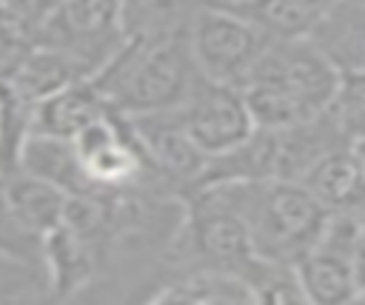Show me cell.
I'll return each instance as SVG.
<instances>
[{"label": "cell", "instance_id": "obj_20", "mask_svg": "<svg viewBox=\"0 0 365 305\" xmlns=\"http://www.w3.org/2000/svg\"><path fill=\"white\" fill-rule=\"evenodd\" d=\"M354 145V151H356V160H359V165H362V171H365V140H359V143H351Z\"/></svg>", "mask_w": 365, "mask_h": 305}, {"label": "cell", "instance_id": "obj_10", "mask_svg": "<svg viewBox=\"0 0 365 305\" xmlns=\"http://www.w3.org/2000/svg\"><path fill=\"white\" fill-rule=\"evenodd\" d=\"M297 182H302L328 214H351L359 219L365 211V171L354 145L325 151Z\"/></svg>", "mask_w": 365, "mask_h": 305}, {"label": "cell", "instance_id": "obj_11", "mask_svg": "<svg viewBox=\"0 0 365 305\" xmlns=\"http://www.w3.org/2000/svg\"><path fill=\"white\" fill-rule=\"evenodd\" d=\"M108 103L103 100L100 88L94 86L91 74L63 83L60 88L40 97L31 108V131L66 137L71 140L77 131H83L97 117L108 114Z\"/></svg>", "mask_w": 365, "mask_h": 305}, {"label": "cell", "instance_id": "obj_13", "mask_svg": "<svg viewBox=\"0 0 365 305\" xmlns=\"http://www.w3.org/2000/svg\"><path fill=\"white\" fill-rule=\"evenodd\" d=\"M17 168L57 185L68 197H74V194H100L88 185V180L80 168L74 143L66 140V137L29 131L23 145H20V154H17Z\"/></svg>", "mask_w": 365, "mask_h": 305}, {"label": "cell", "instance_id": "obj_3", "mask_svg": "<svg viewBox=\"0 0 365 305\" xmlns=\"http://www.w3.org/2000/svg\"><path fill=\"white\" fill-rule=\"evenodd\" d=\"M217 185L242 217L254 257L297 265L325 228L328 211L297 180H234Z\"/></svg>", "mask_w": 365, "mask_h": 305}, {"label": "cell", "instance_id": "obj_12", "mask_svg": "<svg viewBox=\"0 0 365 305\" xmlns=\"http://www.w3.org/2000/svg\"><path fill=\"white\" fill-rule=\"evenodd\" d=\"M308 40L339 74H365V0H336Z\"/></svg>", "mask_w": 365, "mask_h": 305}, {"label": "cell", "instance_id": "obj_18", "mask_svg": "<svg viewBox=\"0 0 365 305\" xmlns=\"http://www.w3.org/2000/svg\"><path fill=\"white\" fill-rule=\"evenodd\" d=\"M0 259H9L14 265H23L29 271H37L46 279L43 268V237L26 228L17 214L11 211L6 191H3V174H0Z\"/></svg>", "mask_w": 365, "mask_h": 305}, {"label": "cell", "instance_id": "obj_15", "mask_svg": "<svg viewBox=\"0 0 365 305\" xmlns=\"http://www.w3.org/2000/svg\"><path fill=\"white\" fill-rule=\"evenodd\" d=\"M3 191H6V200H9L11 211L17 214V219L26 228H31L34 234L43 237L63 222L68 194H63L57 185L14 168V171L3 174Z\"/></svg>", "mask_w": 365, "mask_h": 305}, {"label": "cell", "instance_id": "obj_1", "mask_svg": "<svg viewBox=\"0 0 365 305\" xmlns=\"http://www.w3.org/2000/svg\"><path fill=\"white\" fill-rule=\"evenodd\" d=\"M194 74L188 34L180 26L125 37L91 80L111 111L131 117L180 105Z\"/></svg>", "mask_w": 365, "mask_h": 305}, {"label": "cell", "instance_id": "obj_7", "mask_svg": "<svg viewBox=\"0 0 365 305\" xmlns=\"http://www.w3.org/2000/svg\"><path fill=\"white\" fill-rule=\"evenodd\" d=\"M177 114L208 160L240 145L257 125L237 86H225L202 74H194Z\"/></svg>", "mask_w": 365, "mask_h": 305}, {"label": "cell", "instance_id": "obj_5", "mask_svg": "<svg viewBox=\"0 0 365 305\" xmlns=\"http://www.w3.org/2000/svg\"><path fill=\"white\" fill-rule=\"evenodd\" d=\"M40 31V46L63 51L86 74H94L125 40L120 0H60Z\"/></svg>", "mask_w": 365, "mask_h": 305}, {"label": "cell", "instance_id": "obj_17", "mask_svg": "<svg viewBox=\"0 0 365 305\" xmlns=\"http://www.w3.org/2000/svg\"><path fill=\"white\" fill-rule=\"evenodd\" d=\"M240 276L251 291V302H305L294 265L254 257Z\"/></svg>", "mask_w": 365, "mask_h": 305}, {"label": "cell", "instance_id": "obj_19", "mask_svg": "<svg viewBox=\"0 0 365 305\" xmlns=\"http://www.w3.org/2000/svg\"><path fill=\"white\" fill-rule=\"evenodd\" d=\"M325 111L345 143L365 140V74H339Z\"/></svg>", "mask_w": 365, "mask_h": 305}, {"label": "cell", "instance_id": "obj_6", "mask_svg": "<svg viewBox=\"0 0 365 305\" xmlns=\"http://www.w3.org/2000/svg\"><path fill=\"white\" fill-rule=\"evenodd\" d=\"M362 225L351 214H328L322 234L294 265L305 302L339 305L356 299V248Z\"/></svg>", "mask_w": 365, "mask_h": 305}, {"label": "cell", "instance_id": "obj_16", "mask_svg": "<svg viewBox=\"0 0 365 305\" xmlns=\"http://www.w3.org/2000/svg\"><path fill=\"white\" fill-rule=\"evenodd\" d=\"M154 302H251V291L240 274L220 268H188L168 279Z\"/></svg>", "mask_w": 365, "mask_h": 305}, {"label": "cell", "instance_id": "obj_14", "mask_svg": "<svg viewBox=\"0 0 365 305\" xmlns=\"http://www.w3.org/2000/svg\"><path fill=\"white\" fill-rule=\"evenodd\" d=\"M336 0H245L231 6L268 40H302L334 9Z\"/></svg>", "mask_w": 365, "mask_h": 305}, {"label": "cell", "instance_id": "obj_8", "mask_svg": "<svg viewBox=\"0 0 365 305\" xmlns=\"http://www.w3.org/2000/svg\"><path fill=\"white\" fill-rule=\"evenodd\" d=\"M140 151L145 154L151 171L163 180V185L185 200L197 185L205 171L208 157L197 148L191 134L185 131L177 105L163 108V111H145V114H131L125 117Z\"/></svg>", "mask_w": 365, "mask_h": 305}, {"label": "cell", "instance_id": "obj_21", "mask_svg": "<svg viewBox=\"0 0 365 305\" xmlns=\"http://www.w3.org/2000/svg\"><path fill=\"white\" fill-rule=\"evenodd\" d=\"M200 3H211V6H225V9H231V6H240V3H245V0H200Z\"/></svg>", "mask_w": 365, "mask_h": 305}, {"label": "cell", "instance_id": "obj_4", "mask_svg": "<svg viewBox=\"0 0 365 305\" xmlns=\"http://www.w3.org/2000/svg\"><path fill=\"white\" fill-rule=\"evenodd\" d=\"M185 34L197 74L237 88L248 80L268 46V37L251 20L234 9L200 0L191 6Z\"/></svg>", "mask_w": 365, "mask_h": 305}, {"label": "cell", "instance_id": "obj_22", "mask_svg": "<svg viewBox=\"0 0 365 305\" xmlns=\"http://www.w3.org/2000/svg\"><path fill=\"white\" fill-rule=\"evenodd\" d=\"M359 225H362V234H365V211H362V217H359Z\"/></svg>", "mask_w": 365, "mask_h": 305}, {"label": "cell", "instance_id": "obj_9", "mask_svg": "<svg viewBox=\"0 0 365 305\" xmlns=\"http://www.w3.org/2000/svg\"><path fill=\"white\" fill-rule=\"evenodd\" d=\"M108 265V251L97 239L60 222L43 234V268L46 294L66 299L88 288Z\"/></svg>", "mask_w": 365, "mask_h": 305}, {"label": "cell", "instance_id": "obj_2", "mask_svg": "<svg viewBox=\"0 0 365 305\" xmlns=\"http://www.w3.org/2000/svg\"><path fill=\"white\" fill-rule=\"evenodd\" d=\"M339 71L302 40H268L262 57L240 86L257 125L279 128L325 114Z\"/></svg>", "mask_w": 365, "mask_h": 305}]
</instances>
